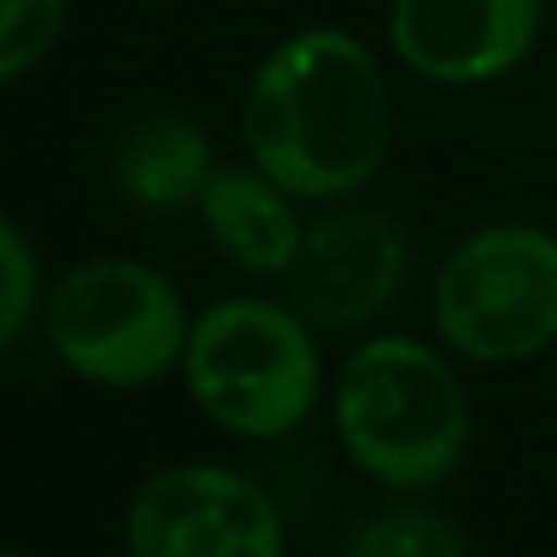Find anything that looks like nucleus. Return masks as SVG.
Returning <instances> with one entry per match:
<instances>
[{
  "mask_svg": "<svg viewBox=\"0 0 557 557\" xmlns=\"http://www.w3.org/2000/svg\"><path fill=\"white\" fill-rule=\"evenodd\" d=\"M410 278V235L383 208H339L307 224L296 262L285 268V301L323 334L377 323Z\"/></svg>",
  "mask_w": 557,
  "mask_h": 557,
  "instance_id": "7",
  "label": "nucleus"
},
{
  "mask_svg": "<svg viewBox=\"0 0 557 557\" xmlns=\"http://www.w3.org/2000/svg\"><path fill=\"white\" fill-rule=\"evenodd\" d=\"M541 17L546 0H394L388 45L437 88H481L535 50Z\"/></svg>",
  "mask_w": 557,
  "mask_h": 557,
  "instance_id": "8",
  "label": "nucleus"
},
{
  "mask_svg": "<svg viewBox=\"0 0 557 557\" xmlns=\"http://www.w3.org/2000/svg\"><path fill=\"white\" fill-rule=\"evenodd\" d=\"M72 0H0V83H23L66 34Z\"/></svg>",
  "mask_w": 557,
  "mask_h": 557,
  "instance_id": "12",
  "label": "nucleus"
},
{
  "mask_svg": "<svg viewBox=\"0 0 557 557\" xmlns=\"http://www.w3.org/2000/svg\"><path fill=\"white\" fill-rule=\"evenodd\" d=\"M301 197L285 191L268 170H257L251 159L246 164H213L202 197H197V219L208 230V240L246 273H262V278H285V268L296 262L301 240H307V224H301Z\"/></svg>",
  "mask_w": 557,
  "mask_h": 557,
  "instance_id": "9",
  "label": "nucleus"
},
{
  "mask_svg": "<svg viewBox=\"0 0 557 557\" xmlns=\"http://www.w3.org/2000/svg\"><path fill=\"white\" fill-rule=\"evenodd\" d=\"M45 312V278L39 251L17 219H0V345H23L28 323Z\"/></svg>",
  "mask_w": 557,
  "mask_h": 557,
  "instance_id": "13",
  "label": "nucleus"
},
{
  "mask_svg": "<svg viewBox=\"0 0 557 557\" xmlns=\"http://www.w3.org/2000/svg\"><path fill=\"white\" fill-rule=\"evenodd\" d=\"M350 557H465L470 552V530L437 508L421 503H399V508H377L367 513L350 535H345Z\"/></svg>",
  "mask_w": 557,
  "mask_h": 557,
  "instance_id": "11",
  "label": "nucleus"
},
{
  "mask_svg": "<svg viewBox=\"0 0 557 557\" xmlns=\"http://www.w3.org/2000/svg\"><path fill=\"white\" fill-rule=\"evenodd\" d=\"M121 541L132 557H278L290 530L262 481L186 459L153 470L132 492Z\"/></svg>",
  "mask_w": 557,
  "mask_h": 557,
  "instance_id": "6",
  "label": "nucleus"
},
{
  "mask_svg": "<svg viewBox=\"0 0 557 557\" xmlns=\"http://www.w3.org/2000/svg\"><path fill=\"white\" fill-rule=\"evenodd\" d=\"M432 329L475 367H519L557 345V235L541 224L470 230L432 278Z\"/></svg>",
  "mask_w": 557,
  "mask_h": 557,
  "instance_id": "5",
  "label": "nucleus"
},
{
  "mask_svg": "<svg viewBox=\"0 0 557 557\" xmlns=\"http://www.w3.org/2000/svg\"><path fill=\"white\" fill-rule=\"evenodd\" d=\"M213 164H219L213 143L191 115L153 110L121 132L110 153V186L143 213H175V208H197Z\"/></svg>",
  "mask_w": 557,
  "mask_h": 557,
  "instance_id": "10",
  "label": "nucleus"
},
{
  "mask_svg": "<svg viewBox=\"0 0 557 557\" xmlns=\"http://www.w3.org/2000/svg\"><path fill=\"white\" fill-rule=\"evenodd\" d=\"M50 356L110 394L164 383L186 361L191 318L175 278L137 257H88L45 296Z\"/></svg>",
  "mask_w": 557,
  "mask_h": 557,
  "instance_id": "4",
  "label": "nucleus"
},
{
  "mask_svg": "<svg viewBox=\"0 0 557 557\" xmlns=\"http://www.w3.org/2000/svg\"><path fill=\"white\" fill-rule=\"evenodd\" d=\"M240 143L301 202L356 197L394 148V94L377 55L329 23L278 39L246 83Z\"/></svg>",
  "mask_w": 557,
  "mask_h": 557,
  "instance_id": "1",
  "label": "nucleus"
},
{
  "mask_svg": "<svg viewBox=\"0 0 557 557\" xmlns=\"http://www.w3.org/2000/svg\"><path fill=\"white\" fill-rule=\"evenodd\" d=\"M334 432L367 481L426 492L465 465L475 410L448 356L426 339L372 334L334 377Z\"/></svg>",
  "mask_w": 557,
  "mask_h": 557,
  "instance_id": "2",
  "label": "nucleus"
},
{
  "mask_svg": "<svg viewBox=\"0 0 557 557\" xmlns=\"http://www.w3.org/2000/svg\"><path fill=\"white\" fill-rule=\"evenodd\" d=\"M181 377L197 410L246 443L290 437L323 399L312 323L290 301L224 296L191 318Z\"/></svg>",
  "mask_w": 557,
  "mask_h": 557,
  "instance_id": "3",
  "label": "nucleus"
}]
</instances>
